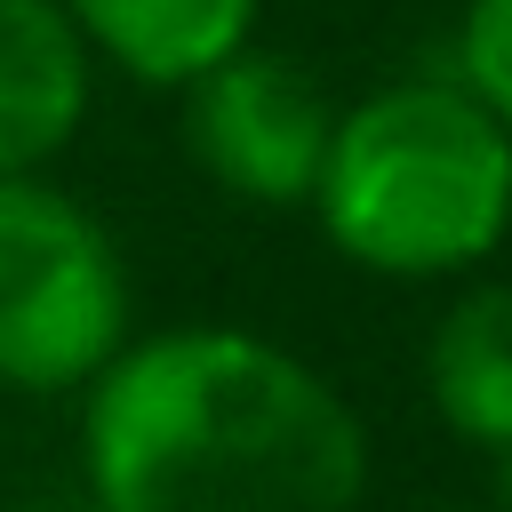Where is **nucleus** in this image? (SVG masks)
Instances as JSON below:
<instances>
[{
    "label": "nucleus",
    "instance_id": "obj_1",
    "mask_svg": "<svg viewBox=\"0 0 512 512\" xmlns=\"http://www.w3.org/2000/svg\"><path fill=\"white\" fill-rule=\"evenodd\" d=\"M96 512H360L368 432L352 400L272 336H128L80 416Z\"/></svg>",
    "mask_w": 512,
    "mask_h": 512
},
{
    "label": "nucleus",
    "instance_id": "obj_2",
    "mask_svg": "<svg viewBox=\"0 0 512 512\" xmlns=\"http://www.w3.org/2000/svg\"><path fill=\"white\" fill-rule=\"evenodd\" d=\"M312 208L360 272H472L512 232V136L456 80H392L336 112Z\"/></svg>",
    "mask_w": 512,
    "mask_h": 512
},
{
    "label": "nucleus",
    "instance_id": "obj_3",
    "mask_svg": "<svg viewBox=\"0 0 512 512\" xmlns=\"http://www.w3.org/2000/svg\"><path fill=\"white\" fill-rule=\"evenodd\" d=\"M128 344V264L112 232L40 168L0 176V384L88 392Z\"/></svg>",
    "mask_w": 512,
    "mask_h": 512
},
{
    "label": "nucleus",
    "instance_id": "obj_4",
    "mask_svg": "<svg viewBox=\"0 0 512 512\" xmlns=\"http://www.w3.org/2000/svg\"><path fill=\"white\" fill-rule=\"evenodd\" d=\"M328 128H336L328 88L280 48L240 40L200 80H184V152L232 200H256V208L312 200L320 160H328Z\"/></svg>",
    "mask_w": 512,
    "mask_h": 512
},
{
    "label": "nucleus",
    "instance_id": "obj_5",
    "mask_svg": "<svg viewBox=\"0 0 512 512\" xmlns=\"http://www.w3.org/2000/svg\"><path fill=\"white\" fill-rule=\"evenodd\" d=\"M88 120V40L56 0H0V176H32Z\"/></svg>",
    "mask_w": 512,
    "mask_h": 512
},
{
    "label": "nucleus",
    "instance_id": "obj_6",
    "mask_svg": "<svg viewBox=\"0 0 512 512\" xmlns=\"http://www.w3.org/2000/svg\"><path fill=\"white\" fill-rule=\"evenodd\" d=\"M88 56L120 64L144 88H184L240 40H256L264 0H56Z\"/></svg>",
    "mask_w": 512,
    "mask_h": 512
},
{
    "label": "nucleus",
    "instance_id": "obj_7",
    "mask_svg": "<svg viewBox=\"0 0 512 512\" xmlns=\"http://www.w3.org/2000/svg\"><path fill=\"white\" fill-rule=\"evenodd\" d=\"M424 392L456 440L488 456L512 448V280H480L440 312L424 352Z\"/></svg>",
    "mask_w": 512,
    "mask_h": 512
},
{
    "label": "nucleus",
    "instance_id": "obj_8",
    "mask_svg": "<svg viewBox=\"0 0 512 512\" xmlns=\"http://www.w3.org/2000/svg\"><path fill=\"white\" fill-rule=\"evenodd\" d=\"M456 88L512 136V0H464V24H456Z\"/></svg>",
    "mask_w": 512,
    "mask_h": 512
},
{
    "label": "nucleus",
    "instance_id": "obj_9",
    "mask_svg": "<svg viewBox=\"0 0 512 512\" xmlns=\"http://www.w3.org/2000/svg\"><path fill=\"white\" fill-rule=\"evenodd\" d=\"M496 464H504V512H512V448H504V456H496Z\"/></svg>",
    "mask_w": 512,
    "mask_h": 512
},
{
    "label": "nucleus",
    "instance_id": "obj_10",
    "mask_svg": "<svg viewBox=\"0 0 512 512\" xmlns=\"http://www.w3.org/2000/svg\"><path fill=\"white\" fill-rule=\"evenodd\" d=\"M464 512H504V504H464Z\"/></svg>",
    "mask_w": 512,
    "mask_h": 512
},
{
    "label": "nucleus",
    "instance_id": "obj_11",
    "mask_svg": "<svg viewBox=\"0 0 512 512\" xmlns=\"http://www.w3.org/2000/svg\"><path fill=\"white\" fill-rule=\"evenodd\" d=\"M80 512H96V504H80Z\"/></svg>",
    "mask_w": 512,
    "mask_h": 512
}]
</instances>
